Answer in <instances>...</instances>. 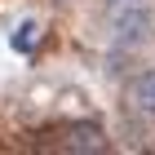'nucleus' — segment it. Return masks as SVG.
<instances>
[{"label":"nucleus","instance_id":"7ed1b4c3","mask_svg":"<svg viewBox=\"0 0 155 155\" xmlns=\"http://www.w3.org/2000/svg\"><path fill=\"white\" fill-rule=\"evenodd\" d=\"M62 146H67V151H80V155H102V151H111L107 133L97 129V124H71L67 137H62Z\"/></svg>","mask_w":155,"mask_h":155},{"label":"nucleus","instance_id":"f257e3e1","mask_svg":"<svg viewBox=\"0 0 155 155\" xmlns=\"http://www.w3.org/2000/svg\"><path fill=\"white\" fill-rule=\"evenodd\" d=\"M111 36H115V45H142V40L155 36V13L151 9H120L115 22H111Z\"/></svg>","mask_w":155,"mask_h":155},{"label":"nucleus","instance_id":"f03ea898","mask_svg":"<svg viewBox=\"0 0 155 155\" xmlns=\"http://www.w3.org/2000/svg\"><path fill=\"white\" fill-rule=\"evenodd\" d=\"M124 102H129V111H133V115L155 120V67L129 80V89H124Z\"/></svg>","mask_w":155,"mask_h":155},{"label":"nucleus","instance_id":"20e7f679","mask_svg":"<svg viewBox=\"0 0 155 155\" xmlns=\"http://www.w3.org/2000/svg\"><path fill=\"white\" fill-rule=\"evenodd\" d=\"M31 45H36V22L27 18V22L18 27V31H13V49H22V53H27V49H31Z\"/></svg>","mask_w":155,"mask_h":155},{"label":"nucleus","instance_id":"39448f33","mask_svg":"<svg viewBox=\"0 0 155 155\" xmlns=\"http://www.w3.org/2000/svg\"><path fill=\"white\" fill-rule=\"evenodd\" d=\"M111 5H129V0H111Z\"/></svg>","mask_w":155,"mask_h":155}]
</instances>
